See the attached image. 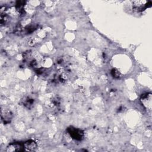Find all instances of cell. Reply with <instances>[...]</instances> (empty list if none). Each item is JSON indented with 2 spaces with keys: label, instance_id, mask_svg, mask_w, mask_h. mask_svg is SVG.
I'll return each mask as SVG.
<instances>
[{
  "label": "cell",
  "instance_id": "3957f363",
  "mask_svg": "<svg viewBox=\"0 0 152 152\" xmlns=\"http://www.w3.org/2000/svg\"><path fill=\"white\" fill-rule=\"evenodd\" d=\"M133 8L134 10L140 11L147 7V1H135L132 2Z\"/></svg>",
  "mask_w": 152,
  "mask_h": 152
},
{
  "label": "cell",
  "instance_id": "277c9868",
  "mask_svg": "<svg viewBox=\"0 0 152 152\" xmlns=\"http://www.w3.org/2000/svg\"><path fill=\"white\" fill-rule=\"evenodd\" d=\"M24 150V145L22 146L19 143H12L8 145L6 148V151L8 152L11 151H22Z\"/></svg>",
  "mask_w": 152,
  "mask_h": 152
},
{
  "label": "cell",
  "instance_id": "52a82bcc",
  "mask_svg": "<svg viewBox=\"0 0 152 152\" xmlns=\"http://www.w3.org/2000/svg\"><path fill=\"white\" fill-rule=\"evenodd\" d=\"M11 118H12V114L10 113V112H5L4 114H2V119L4 121V123L5 124L10 122Z\"/></svg>",
  "mask_w": 152,
  "mask_h": 152
},
{
  "label": "cell",
  "instance_id": "ba28073f",
  "mask_svg": "<svg viewBox=\"0 0 152 152\" xmlns=\"http://www.w3.org/2000/svg\"><path fill=\"white\" fill-rule=\"evenodd\" d=\"M111 75L115 78H119L121 77V72L116 68H113L111 70Z\"/></svg>",
  "mask_w": 152,
  "mask_h": 152
},
{
  "label": "cell",
  "instance_id": "7a4b0ae2",
  "mask_svg": "<svg viewBox=\"0 0 152 152\" xmlns=\"http://www.w3.org/2000/svg\"><path fill=\"white\" fill-rule=\"evenodd\" d=\"M151 99H152V94L150 93H145L141 95L140 98V101L141 102V104L145 108L151 110V104H152Z\"/></svg>",
  "mask_w": 152,
  "mask_h": 152
},
{
  "label": "cell",
  "instance_id": "8992f818",
  "mask_svg": "<svg viewBox=\"0 0 152 152\" xmlns=\"http://www.w3.org/2000/svg\"><path fill=\"white\" fill-rule=\"evenodd\" d=\"M34 103V100L30 97H27L23 100V104L25 107L30 109L32 107L33 104Z\"/></svg>",
  "mask_w": 152,
  "mask_h": 152
},
{
  "label": "cell",
  "instance_id": "5b68a950",
  "mask_svg": "<svg viewBox=\"0 0 152 152\" xmlns=\"http://www.w3.org/2000/svg\"><path fill=\"white\" fill-rule=\"evenodd\" d=\"M23 145L24 148L27 151H33V150H35L37 148L36 142L33 140H31L26 141L24 143Z\"/></svg>",
  "mask_w": 152,
  "mask_h": 152
},
{
  "label": "cell",
  "instance_id": "6da1fadb",
  "mask_svg": "<svg viewBox=\"0 0 152 152\" xmlns=\"http://www.w3.org/2000/svg\"><path fill=\"white\" fill-rule=\"evenodd\" d=\"M70 136L74 140L77 141H81L84 138V132L82 130L75 128L73 126H70L67 129Z\"/></svg>",
  "mask_w": 152,
  "mask_h": 152
}]
</instances>
